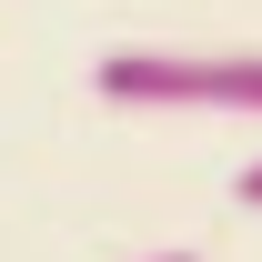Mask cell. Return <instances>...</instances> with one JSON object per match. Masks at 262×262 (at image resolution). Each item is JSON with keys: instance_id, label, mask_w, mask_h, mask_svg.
Segmentation results:
<instances>
[{"instance_id": "obj_1", "label": "cell", "mask_w": 262, "mask_h": 262, "mask_svg": "<svg viewBox=\"0 0 262 262\" xmlns=\"http://www.w3.org/2000/svg\"><path fill=\"white\" fill-rule=\"evenodd\" d=\"M91 91L121 111H252L262 121V51H101Z\"/></svg>"}, {"instance_id": "obj_2", "label": "cell", "mask_w": 262, "mask_h": 262, "mask_svg": "<svg viewBox=\"0 0 262 262\" xmlns=\"http://www.w3.org/2000/svg\"><path fill=\"white\" fill-rule=\"evenodd\" d=\"M232 202H242V212H262V151L242 162V182H232Z\"/></svg>"}, {"instance_id": "obj_3", "label": "cell", "mask_w": 262, "mask_h": 262, "mask_svg": "<svg viewBox=\"0 0 262 262\" xmlns=\"http://www.w3.org/2000/svg\"><path fill=\"white\" fill-rule=\"evenodd\" d=\"M141 262H202V252H141Z\"/></svg>"}]
</instances>
